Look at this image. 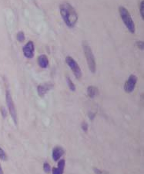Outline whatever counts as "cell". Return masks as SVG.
Instances as JSON below:
<instances>
[{"instance_id": "15", "label": "cell", "mask_w": 144, "mask_h": 174, "mask_svg": "<svg viewBox=\"0 0 144 174\" xmlns=\"http://www.w3.org/2000/svg\"><path fill=\"white\" fill-rule=\"evenodd\" d=\"M7 154L5 153L3 148L0 147V159L3 161H5V160H7Z\"/></svg>"}, {"instance_id": "20", "label": "cell", "mask_w": 144, "mask_h": 174, "mask_svg": "<svg viewBox=\"0 0 144 174\" xmlns=\"http://www.w3.org/2000/svg\"><path fill=\"white\" fill-rule=\"evenodd\" d=\"M81 128H82L83 131L86 132L87 130H88V124L86 122H82V124H81Z\"/></svg>"}, {"instance_id": "8", "label": "cell", "mask_w": 144, "mask_h": 174, "mask_svg": "<svg viewBox=\"0 0 144 174\" xmlns=\"http://www.w3.org/2000/svg\"><path fill=\"white\" fill-rule=\"evenodd\" d=\"M53 88V84L52 83H45L42 84H40L37 87V92L40 97H44V96L50 91L51 89Z\"/></svg>"}, {"instance_id": "17", "label": "cell", "mask_w": 144, "mask_h": 174, "mask_svg": "<svg viewBox=\"0 0 144 174\" xmlns=\"http://www.w3.org/2000/svg\"><path fill=\"white\" fill-rule=\"evenodd\" d=\"M139 13L141 15V18L143 20L144 19V0L141 1L140 5H139Z\"/></svg>"}, {"instance_id": "14", "label": "cell", "mask_w": 144, "mask_h": 174, "mask_svg": "<svg viewBox=\"0 0 144 174\" xmlns=\"http://www.w3.org/2000/svg\"><path fill=\"white\" fill-rule=\"evenodd\" d=\"M16 39H17V41L19 42H23L25 41V34L23 32H19L16 35Z\"/></svg>"}, {"instance_id": "13", "label": "cell", "mask_w": 144, "mask_h": 174, "mask_svg": "<svg viewBox=\"0 0 144 174\" xmlns=\"http://www.w3.org/2000/svg\"><path fill=\"white\" fill-rule=\"evenodd\" d=\"M66 82H67L68 87L71 91H76V85L74 84V83L72 82V81L71 80L70 78L69 77H66Z\"/></svg>"}, {"instance_id": "9", "label": "cell", "mask_w": 144, "mask_h": 174, "mask_svg": "<svg viewBox=\"0 0 144 174\" xmlns=\"http://www.w3.org/2000/svg\"><path fill=\"white\" fill-rule=\"evenodd\" d=\"M64 153L65 150L62 147H60V146L55 147L52 150V159L55 162H57L61 159V157L64 154Z\"/></svg>"}, {"instance_id": "19", "label": "cell", "mask_w": 144, "mask_h": 174, "mask_svg": "<svg viewBox=\"0 0 144 174\" xmlns=\"http://www.w3.org/2000/svg\"><path fill=\"white\" fill-rule=\"evenodd\" d=\"M0 110H1V114H2V115H3V117L4 118L6 117V115H7V110H5V108H4V107H2V108H0Z\"/></svg>"}, {"instance_id": "7", "label": "cell", "mask_w": 144, "mask_h": 174, "mask_svg": "<svg viewBox=\"0 0 144 174\" xmlns=\"http://www.w3.org/2000/svg\"><path fill=\"white\" fill-rule=\"evenodd\" d=\"M23 52L24 56L26 58L31 59L34 57V54H35V44H34L32 41H29L23 46Z\"/></svg>"}, {"instance_id": "4", "label": "cell", "mask_w": 144, "mask_h": 174, "mask_svg": "<svg viewBox=\"0 0 144 174\" xmlns=\"http://www.w3.org/2000/svg\"><path fill=\"white\" fill-rule=\"evenodd\" d=\"M5 101H6V104H7L8 110L10 114V116L13 119V122L15 123V125L18 124V117H17V111H16V108H15V104L13 102V98L11 95L9 90L6 89L5 91Z\"/></svg>"}, {"instance_id": "2", "label": "cell", "mask_w": 144, "mask_h": 174, "mask_svg": "<svg viewBox=\"0 0 144 174\" xmlns=\"http://www.w3.org/2000/svg\"><path fill=\"white\" fill-rule=\"evenodd\" d=\"M119 12L122 21L124 23L126 27L127 28V29L129 30V32L130 33L134 34L135 32H136V27H135L134 22L132 19L129 11L123 6H120L119 8Z\"/></svg>"}, {"instance_id": "1", "label": "cell", "mask_w": 144, "mask_h": 174, "mask_svg": "<svg viewBox=\"0 0 144 174\" xmlns=\"http://www.w3.org/2000/svg\"><path fill=\"white\" fill-rule=\"evenodd\" d=\"M60 12L65 24L69 28H73L78 21V14L71 4L62 3L60 5Z\"/></svg>"}, {"instance_id": "3", "label": "cell", "mask_w": 144, "mask_h": 174, "mask_svg": "<svg viewBox=\"0 0 144 174\" xmlns=\"http://www.w3.org/2000/svg\"><path fill=\"white\" fill-rule=\"evenodd\" d=\"M82 48H83V52H84L85 57L86 59L89 68L92 73L94 74L96 71V59H95L94 54L92 52V49L86 42H83Z\"/></svg>"}, {"instance_id": "6", "label": "cell", "mask_w": 144, "mask_h": 174, "mask_svg": "<svg viewBox=\"0 0 144 174\" xmlns=\"http://www.w3.org/2000/svg\"><path fill=\"white\" fill-rule=\"evenodd\" d=\"M137 82V77L134 74H130L127 79V81L125 82L124 86H123V89L127 94L132 93L134 91L135 87Z\"/></svg>"}, {"instance_id": "23", "label": "cell", "mask_w": 144, "mask_h": 174, "mask_svg": "<svg viewBox=\"0 0 144 174\" xmlns=\"http://www.w3.org/2000/svg\"><path fill=\"white\" fill-rule=\"evenodd\" d=\"M0 174H4V172L3 170V168L1 167V164H0Z\"/></svg>"}, {"instance_id": "12", "label": "cell", "mask_w": 144, "mask_h": 174, "mask_svg": "<svg viewBox=\"0 0 144 174\" xmlns=\"http://www.w3.org/2000/svg\"><path fill=\"white\" fill-rule=\"evenodd\" d=\"M98 93H99V91H98V88L96 87H95V86H89L88 87L87 94L90 98H94L98 94Z\"/></svg>"}, {"instance_id": "18", "label": "cell", "mask_w": 144, "mask_h": 174, "mask_svg": "<svg viewBox=\"0 0 144 174\" xmlns=\"http://www.w3.org/2000/svg\"><path fill=\"white\" fill-rule=\"evenodd\" d=\"M137 46L138 47V48H139L140 50H143L144 48V42H142V41H138L137 42Z\"/></svg>"}, {"instance_id": "5", "label": "cell", "mask_w": 144, "mask_h": 174, "mask_svg": "<svg viewBox=\"0 0 144 174\" xmlns=\"http://www.w3.org/2000/svg\"><path fill=\"white\" fill-rule=\"evenodd\" d=\"M66 63L71 68L75 77L77 79L81 78V77H82V71H81V68L79 66L78 63L76 61V60L72 57L66 56Z\"/></svg>"}, {"instance_id": "21", "label": "cell", "mask_w": 144, "mask_h": 174, "mask_svg": "<svg viewBox=\"0 0 144 174\" xmlns=\"http://www.w3.org/2000/svg\"><path fill=\"white\" fill-rule=\"evenodd\" d=\"M93 170L95 171L96 174H102V173L101 170H99V169H97V168H96V167H94V168H93Z\"/></svg>"}, {"instance_id": "16", "label": "cell", "mask_w": 144, "mask_h": 174, "mask_svg": "<svg viewBox=\"0 0 144 174\" xmlns=\"http://www.w3.org/2000/svg\"><path fill=\"white\" fill-rule=\"evenodd\" d=\"M43 170H44L46 173H50V172L52 171L51 167L47 162H45L43 163Z\"/></svg>"}, {"instance_id": "11", "label": "cell", "mask_w": 144, "mask_h": 174, "mask_svg": "<svg viewBox=\"0 0 144 174\" xmlns=\"http://www.w3.org/2000/svg\"><path fill=\"white\" fill-rule=\"evenodd\" d=\"M38 64L42 68H47L49 66V59L46 54H40L38 58Z\"/></svg>"}, {"instance_id": "10", "label": "cell", "mask_w": 144, "mask_h": 174, "mask_svg": "<svg viewBox=\"0 0 144 174\" xmlns=\"http://www.w3.org/2000/svg\"><path fill=\"white\" fill-rule=\"evenodd\" d=\"M65 166H66V160L64 159H60L57 167H54L52 169V174H63Z\"/></svg>"}, {"instance_id": "22", "label": "cell", "mask_w": 144, "mask_h": 174, "mask_svg": "<svg viewBox=\"0 0 144 174\" xmlns=\"http://www.w3.org/2000/svg\"><path fill=\"white\" fill-rule=\"evenodd\" d=\"M89 115H90V119H91V120H92V119H93V118H94V114H92V113H90V114H89Z\"/></svg>"}]
</instances>
